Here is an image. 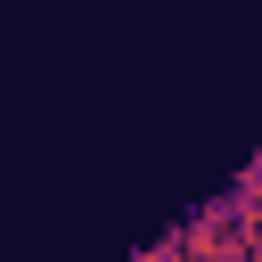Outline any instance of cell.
<instances>
[{
	"label": "cell",
	"mask_w": 262,
	"mask_h": 262,
	"mask_svg": "<svg viewBox=\"0 0 262 262\" xmlns=\"http://www.w3.org/2000/svg\"><path fill=\"white\" fill-rule=\"evenodd\" d=\"M237 196H213L205 213H188L180 229H172V246H180V262H246L237 254Z\"/></svg>",
	"instance_id": "obj_1"
},
{
	"label": "cell",
	"mask_w": 262,
	"mask_h": 262,
	"mask_svg": "<svg viewBox=\"0 0 262 262\" xmlns=\"http://www.w3.org/2000/svg\"><path fill=\"white\" fill-rule=\"evenodd\" d=\"M229 196H237V205H246V213H262V156H254V164H246V172H237V188H229Z\"/></svg>",
	"instance_id": "obj_2"
},
{
	"label": "cell",
	"mask_w": 262,
	"mask_h": 262,
	"mask_svg": "<svg viewBox=\"0 0 262 262\" xmlns=\"http://www.w3.org/2000/svg\"><path fill=\"white\" fill-rule=\"evenodd\" d=\"M237 254L262 262V213H237Z\"/></svg>",
	"instance_id": "obj_3"
},
{
	"label": "cell",
	"mask_w": 262,
	"mask_h": 262,
	"mask_svg": "<svg viewBox=\"0 0 262 262\" xmlns=\"http://www.w3.org/2000/svg\"><path fill=\"white\" fill-rule=\"evenodd\" d=\"M131 262H180V246H172V237H156V246H139Z\"/></svg>",
	"instance_id": "obj_4"
}]
</instances>
